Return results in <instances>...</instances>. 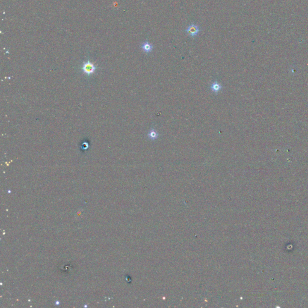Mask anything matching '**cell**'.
Masks as SVG:
<instances>
[{
  "label": "cell",
  "instance_id": "obj_4",
  "mask_svg": "<svg viewBox=\"0 0 308 308\" xmlns=\"http://www.w3.org/2000/svg\"><path fill=\"white\" fill-rule=\"evenodd\" d=\"M142 49L145 53L148 54V53H150L152 52L153 49V45L151 44L148 41H146L142 45Z\"/></svg>",
  "mask_w": 308,
  "mask_h": 308
},
{
  "label": "cell",
  "instance_id": "obj_1",
  "mask_svg": "<svg viewBox=\"0 0 308 308\" xmlns=\"http://www.w3.org/2000/svg\"><path fill=\"white\" fill-rule=\"evenodd\" d=\"M95 70H96V67L89 61L85 62L83 64L82 71L87 75H91V74L94 72Z\"/></svg>",
  "mask_w": 308,
  "mask_h": 308
},
{
  "label": "cell",
  "instance_id": "obj_3",
  "mask_svg": "<svg viewBox=\"0 0 308 308\" xmlns=\"http://www.w3.org/2000/svg\"><path fill=\"white\" fill-rule=\"evenodd\" d=\"M223 88V86L221 85L218 83L217 81L212 82L210 86V89L212 92L215 93L216 94H217Z\"/></svg>",
  "mask_w": 308,
  "mask_h": 308
},
{
  "label": "cell",
  "instance_id": "obj_2",
  "mask_svg": "<svg viewBox=\"0 0 308 308\" xmlns=\"http://www.w3.org/2000/svg\"><path fill=\"white\" fill-rule=\"evenodd\" d=\"M185 31L190 36L195 37L198 35V33L200 31V30L199 26L192 24L188 26Z\"/></svg>",
  "mask_w": 308,
  "mask_h": 308
},
{
  "label": "cell",
  "instance_id": "obj_5",
  "mask_svg": "<svg viewBox=\"0 0 308 308\" xmlns=\"http://www.w3.org/2000/svg\"><path fill=\"white\" fill-rule=\"evenodd\" d=\"M158 135H159L158 133L156 131V130L154 128H151V130L149 131L147 134L148 137L151 140H156L158 137Z\"/></svg>",
  "mask_w": 308,
  "mask_h": 308
}]
</instances>
